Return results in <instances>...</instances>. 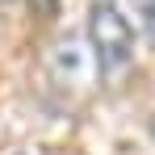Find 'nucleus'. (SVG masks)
<instances>
[{
    "instance_id": "nucleus-2",
    "label": "nucleus",
    "mask_w": 155,
    "mask_h": 155,
    "mask_svg": "<svg viewBox=\"0 0 155 155\" xmlns=\"http://www.w3.org/2000/svg\"><path fill=\"white\" fill-rule=\"evenodd\" d=\"M51 71H54V80H63V84H84L88 80V51L80 46L76 38H63L59 46L51 51Z\"/></svg>"
},
{
    "instance_id": "nucleus-4",
    "label": "nucleus",
    "mask_w": 155,
    "mask_h": 155,
    "mask_svg": "<svg viewBox=\"0 0 155 155\" xmlns=\"http://www.w3.org/2000/svg\"><path fill=\"white\" fill-rule=\"evenodd\" d=\"M29 8H34V13H54V4H59V0H25Z\"/></svg>"
},
{
    "instance_id": "nucleus-5",
    "label": "nucleus",
    "mask_w": 155,
    "mask_h": 155,
    "mask_svg": "<svg viewBox=\"0 0 155 155\" xmlns=\"http://www.w3.org/2000/svg\"><path fill=\"white\" fill-rule=\"evenodd\" d=\"M13 155H29V151H13Z\"/></svg>"
},
{
    "instance_id": "nucleus-3",
    "label": "nucleus",
    "mask_w": 155,
    "mask_h": 155,
    "mask_svg": "<svg viewBox=\"0 0 155 155\" xmlns=\"http://www.w3.org/2000/svg\"><path fill=\"white\" fill-rule=\"evenodd\" d=\"M130 17V25H138L147 38H155V0H113Z\"/></svg>"
},
{
    "instance_id": "nucleus-1",
    "label": "nucleus",
    "mask_w": 155,
    "mask_h": 155,
    "mask_svg": "<svg viewBox=\"0 0 155 155\" xmlns=\"http://www.w3.org/2000/svg\"><path fill=\"white\" fill-rule=\"evenodd\" d=\"M88 46L97 54L101 76H122L134 63V25L113 0H97L88 13Z\"/></svg>"
},
{
    "instance_id": "nucleus-6",
    "label": "nucleus",
    "mask_w": 155,
    "mask_h": 155,
    "mask_svg": "<svg viewBox=\"0 0 155 155\" xmlns=\"http://www.w3.org/2000/svg\"><path fill=\"white\" fill-rule=\"evenodd\" d=\"M0 4H4V0H0Z\"/></svg>"
}]
</instances>
